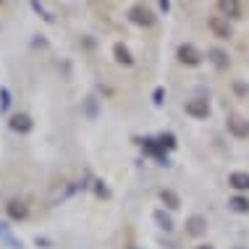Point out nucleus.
Masks as SVG:
<instances>
[{
    "label": "nucleus",
    "instance_id": "1",
    "mask_svg": "<svg viewBox=\"0 0 249 249\" xmlns=\"http://www.w3.org/2000/svg\"><path fill=\"white\" fill-rule=\"evenodd\" d=\"M129 18H131V21L137 24V26H152V24H155V13L147 8V5H142V3L131 5Z\"/></svg>",
    "mask_w": 249,
    "mask_h": 249
},
{
    "label": "nucleus",
    "instance_id": "2",
    "mask_svg": "<svg viewBox=\"0 0 249 249\" xmlns=\"http://www.w3.org/2000/svg\"><path fill=\"white\" fill-rule=\"evenodd\" d=\"M207 26H210V32H213L218 39H231V37H233L231 24H228V18H223V16H210Z\"/></svg>",
    "mask_w": 249,
    "mask_h": 249
},
{
    "label": "nucleus",
    "instance_id": "3",
    "mask_svg": "<svg viewBox=\"0 0 249 249\" xmlns=\"http://www.w3.org/2000/svg\"><path fill=\"white\" fill-rule=\"evenodd\" d=\"M184 110H186V116H192V118H207L210 116V103L202 100V97H194L184 105Z\"/></svg>",
    "mask_w": 249,
    "mask_h": 249
},
{
    "label": "nucleus",
    "instance_id": "4",
    "mask_svg": "<svg viewBox=\"0 0 249 249\" xmlns=\"http://www.w3.org/2000/svg\"><path fill=\"white\" fill-rule=\"evenodd\" d=\"M226 126H228V131H231L236 139H247V137H249V121H244V118H239V116H228Z\"/></svg>",
    "mask_w": 249,
    "mask_h": 249
},
{
    "label": "nucleus",
    "instance_id": "5",
    "mask_svg": "<svg viewBox=\"0 0 249 249\" xmlns=\"http://www.w3.org/2000/svg\"><path fill=\"white\" fill-rule=\"evenodd\" d=\"M8 126L16 134H29L32 126H35V121H32V116H26V113H16V116H11Z\"/></svg>",
    "mask_w": 249,
    "mask_h": 249
},
{
    "label": "nucleus",
    "instance_id": "6",
    "mask_svg": "<svg viewBox=\"0 0 249 249\" xmlns=\"http://www.w3.org/2000/svg\"><path fill=\"white\" fill-rule=\"evenodd\" d=\"M5 213H8L11 220H24L26 213H29V207H26L24 199H8V205H5Z\"/></svg>",
    "mask_w": 249,
    "mask_h": 249
},
{
    "label": "nucleus",
    "instance_id": "7",
    "mask_svg": "<svg viewBox=\"0 0 249 249\" xmlns=\"http://www.w3.org/2000/svg\"><path fill=\"white\" fill-rule=\"evenodd\" d=\"M176 55H178V60H181V63H184V66H199V63H202L199 53L194 50L192 45H181Z\"/></svg>",
    "mask_w": 249,
    "mask_h": 249
},
{
    "label": "nucleus",
    "instance_id": "8",
    "mask_svg": "<svg viewBox=\"0 0 249 249\" xmlns=\"http://www.w3.org/2000/svg\"><path fill=\"white\" fill-rule=\"evenodd\" d=\"M205 226H207V220L202 218V215H192V218L186 220V233H189V236H202V233H205Z\"/></svg>",
    "mask_w": 249,
    "mask_h": 249
},
{
    "label": "nucleus",
    "instance_id": "9",
    "mask_svg": "<svg viewBox=\"0 0 249 249\" xmlns=\"http://www.w3.org/2000/svg\"><path fill=\"white\" fill-rule=\"evenodd\" d=\"M228 184H231L236 192H249V173H244V171L231 173V176H228Z\"/></svg>",
    "mask_w": 249,
    "mask_h": 249
},
{
    "label": "nucleus",
    "instance_id": "10",
    "mask_svg": "<svg viewBox=\"0 0 249 249\" xmlns=\"http://www.w3.org/2000/svg\"><path fill=\"white\" fill-rule=\"evenodd\" d=\"M113 55H116V60H118V63H124V66H131L134 63L129 48H126V45H121V42L113 45Z\"/></svg>",
    "mask_w": 249,
    "mask_h": 249
},
{
    "label": "nucleus",
    "instance_id": "11",
    "mask_svg": "<svg viewBox=\"0 0 249 249\" xmlns=\"http://www.w3.org/2000/svg\"><path fill=\"white\" fill-rule=\"evenodd\" d=\"M160 202H163L165 207H171V210H176V207L181 205V202H178V194L171 192V189H163V192H160Z\"/></svg>",
    "mask_w": 249,
    "mask_h": 249
},
{
    "label": "nucleus",
    "instance_id": "12",
    "mask_svg": "<svg viewBox=\"0 0 249 249\" xmlns=\"http://www.w3.org/2000/svg\"><path fill=\"white\" fill-rule=\"evenodd\" d=\"M220 8H223L231 18H241V5L239 3H220Z\"/></svg>",
    "mask_w": 249,
    "mask_h": 249
},
{
    "label": "nucleus",
    "instance_id": "13",
    "mask_svg": "<svg viewBox=\"0 0 249 249\" xmlns=\"http://www.w3.org/2000/svg\"><path fill=\"white\" fill-rule=\"evenodd\" d=\"M11 107V92L5 87H0V110H8Z\"/></svg>",
    "mask_w": 249,
    "mask_h": 249
},
{
    "label": "nucleus",
    "instance_id": "14",
    "mask_svg": "<svg viewBox=\"0 0 249 249\" xmlns=\"http://www.w3.org/2000/svg\"><path fill=\"white\" fill-rule=\"evenodd\" d=\"M231 207H233V210H239V213H249V202H247L244 197L231 199Z\"/></svg>",
    "mask_w": 249,
    "mask_h": 249
},
{
    "label": "nucleus",
    "instance_id": "15",
    "mask_svg": "<svg viewBox=\"0 0 249 249\" xmlns=\"http://www.w3.org/2000/svg\"><path fill=\"white\" fill-rule=\"evenodd\" d=\"M213 58H215V63H218L220 69H223V66H228V60H226V55H223L220 50H215V53H213Z\"/></svg>",
    "mask_w": 249,
    "mask_h": 249
},
{
    "label": "nucleus",
    "instance_id": "16",
    "mask_svg": "<svg viewBox=\"0 0 249 249\" xmlns=\"http://www.w3.org/2000/svg\"><path fill=\"white\" fill-rule=\"evenodd\" d=\"M155 218H158V223L163 226V228H173V223H171V218H165L163 213H158V215H155Z\"/></svg>",
    "mask_w": 249,
    "mask_h": 249
},
{
    "label": "nucleus",
    "instance_id": "17",
    "mask_svg": "<svg viewBox=\"0 0 249 249\" xmlns=\"http://www.w3.org/2000/svg\"><path fill=\"white\" fill-rule=\"evenodd\" d=\"M160 144H168V147H173V144H176V142H173V137H171V134H163V137H160Z\"/></svg>",
    "mask_w": 249,
    "mask_h": 249
},
{
    "label": "nucleus",
    "instance_id": "18",
    "mask_svg": "<svg viewBox=\"0 0 249 249\" xmlns=\"http://www.w3.org/2000/svg\"><path fill=\"white\" fill-rule=\"evenodd\" d=\"M197 249H213V247H210V244H205V247H197Z\"/></svg>",
    "mask_w": 249,
    "mask_h": 249
},
{
    "label": "nucleus",
    "instance_id": "19",
    "mask_svg": "<svg viewBox=\"0 0 249 249\" xmlns=\"http://www.w3.org/2000/svg\"><path fill=\"white\" fill-rule=\"evenodd\" d=\"M236 249H244V247H236Z\"/></svg>",
    "mask_w": 249,
    "mask_h": 249
}]
</instances>
